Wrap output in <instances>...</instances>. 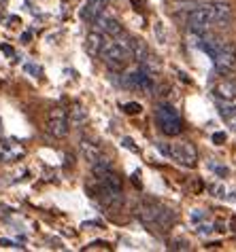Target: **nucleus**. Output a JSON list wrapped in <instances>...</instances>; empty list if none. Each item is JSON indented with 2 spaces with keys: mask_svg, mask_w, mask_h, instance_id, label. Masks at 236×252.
<instances>
[{
  "mask_svg": "<svg viewBox=\"0 0 236 252\" xmlns=\"http://www.w3.org/2000/svg\"><path fill=\"white\" fill-rule=\"evenodd\" d=\"M136 216L141 219L143 225L164 229V231L170 229L172 225H175V220H177V216H175V212H172L170 208L157 204V201H154V199L143 201V204L136 208Z\"/></svg>",
  "mask_w": 236,
  "mask_h": 252,
  "instance_id": "obj_1",
  "label": "nucleus"
},
{
  "mask_svg": "<svg viewBox=\"0 0 236 252\" xmlns=\"http://www.w3.org/2000/svg\"><path fill=\"white\" fill-rule=\"evenodd\" d=\"M156 119H157L159 129H162L166 136H179L181 134V129H183L181 117H179L177 110L172 106H168V104H157Z\"/></svg>",
  "mask_w": 236,
  "mask_h": 252,
  "instance_id": "obj_2",
  "label": "nucleus"
},
{
  "mask_svg": "<svg viewBox=\"0 0 236 252\" xmlns=\"http://www.w3.org/2000/svg\"><path fill=\"white\" fill-rule=\"evenodd\" d=\"M187 26L192 32H206L215 26V15L209 4H198L196 9L187 13Z\"/></svg>",
  "mask_w": 236,
  "mask_h": 252,
  "instance_id": "obj_3",
  "label": "nucleus"
},
{
  "mask_svg": "<svg viewBox=\"0 0 236 252\" xmlns=\"http://www.w3.org/2000/svg\"><path fill=\"white\" fill-rule=\"evenodd\" d=\"M215 68L221 74H228L236 68V45L234 43H219L217 51L213 55Z\"/></svg>",
  "mask_w": 236,
  "mask_h": 252,
  "instance_id": "obj_4",
  "label": "nucleus"
},
{
  "mask_svg": "<svg viewBox=\"0 0 236 252\" xmlns=\"http://www.w3.org/2000/svg\"><path fill=\"white\" fill-rule=\"evenodd\" d=\"M100 58L105 60V64L109 68H113V70H119L126 66V62L130 60V55L123 51V49L115 43V40H107L105 47H102V51H100Z\"/></svg>",
  "mask_w": 236,
  "mask_h": 252,
  "instance_id": "obj_5",
  "label": "nucleus"
},
{
  "mask_svg": "<svg viewBox=\"0 0 236 252\" xmlns=\"http://www.w3.org/2000/svg\"><path fill=\"white\" fill-rule=\"evenodd\" d=\"M170 159H175L177 163L185 167H194L198 161V153L192 142H175L170 144Z\"/></svg>",
  "mask_w": 236,
  "mask_h": 252,
  "instance_id": "obj_6",
  "label": "nucleus"
},
{
  "mask_svg": "<svg viewBox=\"0 0 236 252\" xmlns=\"http://www.w3.org/2000/svg\"><path fill=\"white\" fill-rule=\"evenodd\" d=\"M47 131L53 138H66L71 131V123L66 119V113L62 108H53L49 113V123H47Z\"/></svg>",
  "mask_w": 236,
  "mask_h": 252,
  "instance_id": "obj_7",
  "label": "nucleus"
},
{
  "mask_svg": "<svg viewBox=\"0 0 236 252\" xmlns=\"http://www.w3.org/2000/svg\"><path fill=\"white\" fill-rule=\"evenodd\" d=\"M94 26H96V30L105 32V34H109V36H113V38H115L119 32H123V30H121V26H119V22H117L115 17L107 15L105 11L98 13V15L94 17Z\"/></svg>",
  "mask_w": 236,
  "mask_h": 252,
  "instance_id": "obj_8",
  "label": "nucleus"
},
{
  "mask_svg": "<svg viewBox=\"0 0 236 252\" xmlns=\"http://www.w3.org/2000/svg\"><path fill=\"white\" fill-rule=\"evenodd\" d=\"M211 6V11H213V15H215V26H221V28H226V24L230 22V17H232V6L224 2V0H215V2H209Z\"/></svg>",
  "mask_w": 236,
  "mask_h": 252,
  "instance_id": "obj_9",
  "label": "nucleus"
},
{
  "mask_svg": "<svg viewBox=\"0 0 236 252\" xmlns=\"http://www.w3.org/2000/svg\"><path fill=\"white\" fill-rule=\"evenodd\" d=\"M213 97L215 100H234L236 97V81L234 79H224L213 87Z\"/></svg>",
  "mask_w": 236,
  "mask_h": 252,
  "instance_id": "obj_10",
  "label": "nucleus"
},
{
  "mask_svg": "<svg viewBox=\"0 0 236 252\" xmlns=\"http://www.w3.org/2000/svg\"><path fill=\"white\" fill-rule=\"evenodd\" d=\"M105 43H107V34L100 32V30H92L87 34V38H85V47H87L89 55H100Z\"/></svg>",
  "mask_w": 236,
  "mask_h": 252,
  "instance_id": "obj_11",
  "label": "nucleus"
},
{
  "mask_svg": "<svg viewBox=\"0 0 236 252\" xmlns=\"http://www.w3.org/2000/svg\"><path fill=\"white\" fill-rule=\"evenodd\" d=\"M79 149H81V155L85 157V161H89V163H94L96 159L102 157V149L98 146V142H92V140L83 138L79 142Z\"/></svg>",
  "mask_w": 236,
  "mask_h": 252,
  "instance_id": "obj_12",
  "label": "nucleus"
},
{
  "mask_svg": "<svg viewBox=\"0 0 236 252\" xmlns=\"http://www.w3.org/2000/svg\"><path fill=\"white\" fill-rule=\"evenodd\" d=\"M107 4H109V0H87L85 9H83V17H85V19H92V22H94V17L98 15V13L105 11Z\"/></svg>",
  "mask_w": 236,
  "mask_h": 252,
  "instance_id": "obj_13",
  "label": "nucleus"
},
{
  "mask_svg": "<svg viewBox=\"0 0 236 252\" xmlns=\"http://www.w3.org/2000/svg\"><path fill=\"white\" fill-rule=\"evenodd\" d=\"M130 55H132V60H136L138 64H143L145 60H147V45L143 43V40H138V38H132V43H130Z\"/></svg>",
  "mask_w": 236,
  "mask_h": 252,
  "instance_id": "obj_14",
  "label": "nucleus"
},
{
  "mask_svg": "<svg viewBox=\"0 0 236 252\" xmlns=\"http://www.w3.org/2000/svg\"><path fill=\"white\" fill-rule=\"evenodd\" d=\"M217 106H219V113L224 119L232 117L236 113V97L234 100H217Z\"/></svg>",
  "mask_w": 236,
  "mask_h": 252,
  "instance_id": "obj_15",
  "label": "nucleus"
},
{
  "mask_svg": "<svg viewBox=\"0 0 236 252\" xmlns=\"http://www.w3.org/2000/svg\"><path fill=\"white\" fill-rule=\"evenodd\" d=\"M71 119H73V123H83V121H85V110L79 108V106H75L73 113H71Z\"/></svg>",
  "mask_w": 236,
  "mask_h": 252,
  "instance_id": "obj_16",
  "label": "nucleus"
},
{
  "mask_svg": "<svg viewBox=\"0 0 236 252\" xmlns=\"http://www.w3.org/2000/svg\"><path fill=\"white\" fill-rule=\"evenodd\" d=\"M209 191H211L213 197H224V195H226V187L217 183V185H211V187H209Z\"/></svg>",
  "mask_w": 236,
  "mask_h": 252,
  "instance_id": "obj_17",
  "label": "nucleus"
},
{
  "mask_svg": "<svg viewBox=\"0 0 236 252\" xmlns=\"http://www.w3.org/2000/svg\"><path fill=\"white\" fill-rule=\"evenodd\" d=\"M123 110H126L128 115H138V113H141V104H136V102L123 104Z\"/></svg>",
  "mask_w": 236,
  "mask_h": 252,
  "instance_id": "obj_18",
  "label": "nucleus"
},
{
  "mask_svg": "<svg viewBox=\"0 0 236 252\" xmlns=\"http://www.w3.org/2000/svg\"><path fill=\"white\" fill-rule=\"evenodd\" d=\"M209 167H211V170H213L215 174H219L221 178H226V176H228V170H226L224 165H219V163H209Z\"/></svg>",
  "mask_w": 236,
  "mask_h": 252,
  "instance_id": "obj_19",
  "label": "nucleus"
},
{
  "mask_svg": "<svg viewBox=\"0 0 236 252\" xmlns=\"http://www.w3.org/2000/svg\"><path fill=\"white\" fill-rule=\"evenodd\" d=\"M156 36L159 40V45H166V32L162 30V24H156Z\"/></svg>",
  "mask_w": 236,
  "mask_h": 252,
  "instance_id": "obj_20",
  "label": "nucleus"
},
{
  "mask_svg": "<svg viewBox=\"0 0 236 252\" xmlns=\"http://www.w3.org/2000/svg\"><path fill=\"white\" fill-rule=\"evenodd\" d=\"M157 151L162 153L164 157H170V144H164V142H157Z\"/></svg>",
  "mask_w": 236,
  "mask_h": 252,
  "instance_id": "obj_21",
  "label": "nucleus"
},
{
  "mask_svg": "<svg viewBox=\"0 0 236 252\" xmlns=\"http://www.w3.org/2000/svg\"><path fill=\"white\" fill-rule=\"evenodd\" d=\"M213 142H215V144H224V142H226V134H221V131L213 134Z\"/></svg>",
  "mask_w": 236,
  "mask_h": 252,
  "instance_id": "obj_22",
  "label": "nucleus"
},
{
  "mask_svg": "<svg viewBox=\"0 0 236 252\" xmlns=\"http://www.w3.org/2000/svg\"><path fill=\"white\" fill-rule=\"evenodd\" d=\"M121 144H123V146H126V149H130V151H134V153L138 151V149H136V144H134V142H132V140H130V138H123V140H121Z\"/></svg>",
  "mask_w": 236,
  "mask_h": 252,
  "instance_id": "obj_23",
  "label": "nucleus"
},
{
  "mask_svg": "<svg viewBox=\"0 0 236 252\" xmlns=\"http://www.w3.org/2000/svg\"><path fill=\"white\" fill-rule=\"evenodd\" d=\"M196 231H198L200 235H209V233H211V225H200Z\"/></svg>",
  "mask_w": 236,
  "mask_h": 252,
  "instance_id": "obj_24",
  "label": "nucleus"
},
{
  "mask_svg": "<svg viewBox=\"0 0 236 252\" xmlns=\"http://www.w3.org/2000/svg\"><path fill=\"white\" fill-rule=\"evenodd\" d=\"M202 219H204V214L200 212V210H194V214H192V220H194V222H200Z\"/></svg>",
  "mask_w": 236,
  "mask_h": 252,
  "instance_id": "obj_25",
  "label": "nucleus"
},
{
  "mask_svg": "<svg viewBox=\"0 0 236 252\" xmlns=\"http://www.w3.org/2000/svg\"><path fill=\"white\" fill-rule=\"evenodd\" d=\"M172 248H175V250H179V248H181V250H190L187 242H172Z\"/></svg>",
  "mask_w": 236,
  "mask_h": 252,
  "instance_id": "obj_26",
  "label": "nucleus"
},
{
  "mask_svg": "<svg viewBox=\"0 0 236 252\" xmlns=\"http://www.w3.org/2000/svg\"><path fill=\"white\" fill-rule=\"evenodd\" d=\"M226 121H228V125H230V127H232V129H236V113H234L232 117H228V119H226Z\"/></svg>",
  "mask_w": 236,
  "mask_h": 252,
  "instance_id": "obj_27",
  "label": "nucleus"
},
{
  "mask_svg": "<svg viewBox=\"0 0 236 252\" xmlns=\"http://www.w3.org/2000/svg\"><path fill=\"white\" fill-rule=\"evenodd\" d=\"M26 70H30V72H32L34 76H39V74H40V70H39L37 66H26Z\"/></svg>",
  "mask_w": 236,
  "mask_h": 252,
  "instance_id": "obj_28",
  "label": "nucleus"
},
{
  "mask_svg": "<svg viewBox=\"0 0 236 252\" xmlns=\"http://www.w3.org/2000/svg\"><path fill=\"white\" fill-rule=\"evenodd\" d=\"M228 201H236V193H230V195H228Z\"/></svg>",
  "mask_w": 236,
  "mask_h": 252,
  "instance_id": "obj_29",
  "label": "nucleus"
}]
</instances>
